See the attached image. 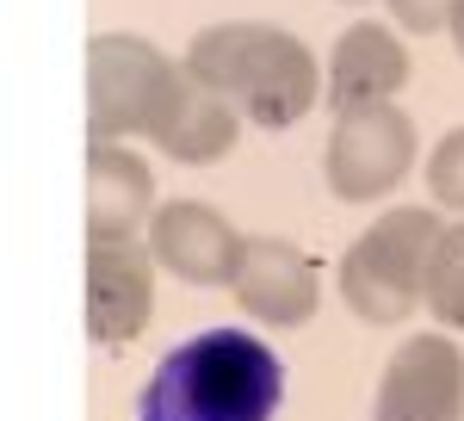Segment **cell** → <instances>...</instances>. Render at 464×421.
Here are the masks:
<instances>
[{"label": "cell", "mask_w": 464, "mask_h": 421, "mask_svg": "<svg viewBox=\"0 0 464 421\" xmlns=\"http://www.w3.org/2000/svg\"><path fill=\"white\" fill-rule=\"evenodd\" d=\"M285 359L248 328H205L161 353L137 397V421H273Z\"/></svg>", "instance_id": "6da1fadb"}, {"label": "cell", "mask_w": 464, "mask_h": 421, "mask_svg": "<svg viewBox=\"0 0 464 421\" xmlns=\"http://www.w3.org/2000/svg\"><path fill=\"white\" fill-rule=\"evenodd\" d=\"M186 74L223 93L260 131H291L322 93V69L310 44L279 25H260V19L205 25L186 44Z\"/></svg>", "instance_id": "7a4b0ae2"}, {"label": "cell", "mask_w": 464, "mask_h": 421, "mask_svg": "<svg viewBox=\"0 0 464 421\" xmlns=\"http://www.w3.org/2000/svg\"><path fill=\"white\" fill-rule=\"evenodd\" d=\"M446 236L433 205H396L384 210L347 254H341V298L359 322L391 328L428 304V267Z\"/></svg>", "instance_id": "3957f363"}, {"label": "cell", "mask_w": 464, "mask_h": 421, "mask_svg": "<svg viewBox=\"0 0 464 421\" xmlns=\"http://www.w3.org/2000/svg\"><path fill=\"white\" fill-rule=\"evenodd\" d=\"M179 81H186V63H168L149 37H87V142L155 137L179 100Z\"/></svg>", "instance_id": "277c9868"}, {"label": "cell", "mask_w": 464, "mask_h": 421, "mask_svg": "<svg viewBox=\"0 0 464 421\" xmlns=\"http://www.w3.org/2000/svg\"><path fill=\"white\" fill-rule=\"evenodd\" d=\"M415 118L396 112V105H359V112H341L334 131H328V149H322V174L334 186V199L347 205H372L402 186V174L415 168Z\"/></svg>", "instance_id": "5b68a950"}, {"label": "cell", "mask_w": 464, "mask_h": 421, "mask_svg": "<svg viewBox=\"0 0 464 421\" xmlns=\"http://www.w3.org/2000/svg\"><path fill=\"white\" fill-rule=\"evenodd\" d=\"M372 421H464V353L452 335H409L391 353Z\"/></svg>", "instance_id": "8992f818"}, {"label": "cell", "mask_w": 464, "mask_h": 421, "mask_svg": "<svg viewBox=\"0 0 464 421\" xmlns=\"http://www.w3.org/2000/svg\"><path fill=\"white\" fill-rule=\"evenodd\" d=\"M155 267L149 242H87V335L100 348H124L149 328Z\"/></svg>", "instance_id": "52a82bcc"}, {"label": "cell", "mask_w": 464, "mask_h": 421, "mask_svg": "<svg viewBox=\"0 0 464 421\" xmlns=\"http://www.w3.org/2000/svg\"><path fill=\"white\" fill-rule=\"evenodd\" d=\"M149 254L186 285H236L248 236H236V223L205 199H174L149 223Z\"/></svg>", "instance_id": "ba28073f"}, {"label": "cell", "mask_w": 464, "mask_h": 421, "mask_svg": "<svg viewBox=\"0 0 464 421\" xmlns=\"http://www.w3.org/2000/svg\"><path fill=\"white\" fill-rule=\"evenodd\" d=\"M236 304L273 328H304L322 310V273L304 248L279 242V236H248L242 273H236Z\"/></svg>", "instance_id": "9c48e42d"}, {"label": "cell", "mask_w": 464, "mask_h": 421, "mask_svg": "<svg viewBox=\"0 0 464 421\" xmlns=\"http://www.w3.org/2000/svg\"><path fill=\"white\" fill-rule=\"evenodd\" d=\"M155 174L124 142H87V242H137L155 223Z\"/></svg>", "instance_id": "30bf717a"}, {"label": "cell", "mask_w": 464, "mask_h": 421, "mask_svg": "<svg viewBox=\"0 0 464 421\" xmlns=\"http://www.w3.org/2000/svg\"><path fill=\"white\" fill-rule=\"evenodd\" d=\"M402 81H409V50H402V37L384 32V25H372V19H359V25H347V32L334 37L322 93H328L334 118H341V112H359V105H391L396 93H402Z\"/></svg>", "instance_id": "8fae6325"}, {"label": "cell", "mask_w": 464, "mask_h": 421, "mask_svg": "<svg viewBox=\"0 0 464 421\" xmlns=\"http://www.w3.org/2000/svg\"><path fill=\"white\" fill-rule=\"evenodd\" d=\"M236 137H242V112L223 100V93H211L205 81L186 74L174 112L161 118V131L149 142H155L168 162H179V168H211V162H223V155L236 149Z\"/></svg>", "instance_id": "7c38bea8"}, {"label": "cell", "mask_w": 464, "mask_h": 421, "mask_svg": "<svg viewBox=\"0 0 464 421\" xmlns=\"http://www.w3.org/2000/svg\"><path fill=\"white\" fill-rule=\"evenodd\" d=\"M428 310L440 328H459L464 335V217L446 223V236L433 248V267H428Z\"/></svg>", "instance_id": "4fadbf2b"}, {"label": "cell", "mask_w": 464, "mask_h": 421, "mask_svg": "<svg viewBox=\"0 0 464 421\" xmlns=\"http://www.w3.org/2000/svg\"><path fill=\"white\" fill-rule=\"evenodd\" d=\"M428 192L440 210H464V124L446 131L428 155Z\"/></svg>", "instance_id": "5bb4252c"}, {"label": "cell", "mask_w": 464, "mask_h": 421, "mask_svg": "<svg viewBox=\"0 0 464 421\" xmlns=\"http://www.w3.org/2000/svg\"><path fill=\"white\" fill-rule=\"evenodd\" d=\"M396 13V25L402 32H415V37H433V32H446L452 25V6L459 0H384Z\"/></svg>", "instance_id": "9a60e30c"}, {"label": "cell", "mask_w": 464, "mask_h": 421, "mask_svg": "<svg viewBox=\"0 0 464 421\" xmlns=\"http://www.w3.org/2000/svg\"><path fill=\"white\" fill-rule=\"evenodd\" d=\"M446 32H452V44H459V56H464V0L452 6V25H446Z\"/></svg>", "instance_id": "2e32d148"}]
</instances>
